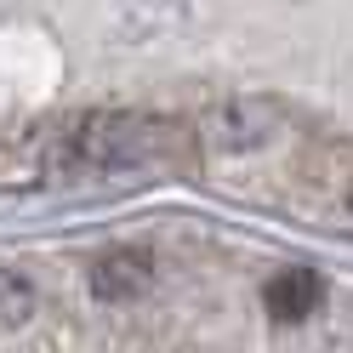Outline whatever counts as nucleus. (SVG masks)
I'll list each match as a JSON object with an SVG mask.
<instances>
[{"mask_svg":"<svg viewBox=\"0 0 353 353\" xmlns=\"http://www.w3.org/2000/svg\"><path fill=\"white\" fill-rule=\"evenodd\" d=\"M154 285V256L143 245H114L92 262V291L103 302H137Z\"/></svg>","mask_w":353,"mask_h":353,"instance_id":"f03ea898","label":"nucleus"},{"mask_svg":"<svg viewBox=\"0 0 353 353\" xmlns=\"http://www.w3.org/2000/svg\"><path fill=\"white\" fill-rule=\"evenodd\" d=\"M34 314V291H29V279L23 274H12V268H0V330H17Z\"/></svg>","mask_w":353,"mask_h":353,"instance_id":"20e7f679","label":"nucleus"},{"mask_svg":"<svg viewBox=\"0 0 353 353\" xmlns=\"http://www.w3.org/2000/svg\"><path fill=\"white\" fill-rule=\"evenodd\" d=\"M262 302H268V314H274L279 325H296V319H307V314L325 302V279H319L314 268H285V274L268 279Z\"/></svg>","mask_w":353,"mask_h":353,"instance_id":"7ed1b4c3","label":"nucleus"},{"mask_svg":"<svg viewBox=\"0 0 353 353\" xmlns=\"http://www.w3.org/2000/svg\"><path fill=\"white\" fill-rule=\"evenodd\" d=\"M183 154V131L148 114H92L63 137L57 165L69 176H125Z\"/></svg>","mask_w":353,"mask_h":353,"instance_id":"f257e3e1","label":"nucleus"}]
</instances>
